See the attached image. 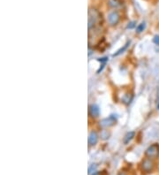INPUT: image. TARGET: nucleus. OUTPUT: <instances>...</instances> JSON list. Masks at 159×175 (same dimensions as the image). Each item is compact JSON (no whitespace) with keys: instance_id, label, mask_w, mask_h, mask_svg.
I'll return each instance as SVG.
<instances>
[{"instance_id":"nucleus-7","label":"nucleus","mask_w":159,"mask_h":175,"mask_svg":"<svg viewBox=\"0 0 159 175\" xmlns=\"http://www.w3.org/2000/svg\"><path fill=\"white\" fill-rule=\"evenodd\" d=\"M99 113H100V110L96 104H91L89 106V115L92 118H97L99 116Z\"/></svg>"},{"instance_id":"nucleus-2","label":"nucleus","mask_w":159,"mask_h":175,"mask_svg":"<svg viewBox=\"0 0 159 175\" xmlns=\"http://www.w3.org/2000/svg\"><path fill=\"white\" fill-rule=\"evenodd\" d=\"M147 157L148 158H155L159 156V145L157 143H154L150 145L145 152Z\"/></svg>"},{"instance_id":"nucleus-3","label":"nucleus","mask_w":159,"mask_h":175,"mask_svg":"<svg viewBox=\"0 0 159 175\" xmlns=\"http://www.w3.org/2000/svg\"><path fill=\"white\" fill-rule=\"evenodd\" d=\"M154 169V163L151 160V158H146L142 161L141 163V170L146 172V173H149L153 171Z\"/></svg>"},{"instance_id":"nucleus-18","label":"nucleus","mask_w":159,"mask_h":175,"mask_svg":"<svg viewBox=\"0 0 159 175\" xmlns=\"http://www.w3.org/2000/svg\"><path fill=\"white\" fill-rule=\"evenodd\" d=\"M157 108H158V109H159V103H158V106H157Z\"/></svg>"},{"instance_id":"nucleus-9","label":"nucleus","mask_w":159,"mask_h":175,"mask_svg":"<svg viewBox=\"0 0 159 175\" xmlns=\"http://www.w3.org/2000/svg\"><path fill=\"white\" fill-rule=\"evenodd\" d=\"M130 43H131L130 41H127V42H126V44H125L123 47H121V48H120V49H119V50H118V51H117V52L114 54V55H113V56L115 57V56H119V55L122 54V53H123V52H124V51H125V50L127 49V47L130 45Z\"/></svg>"},{"instance_id":"nucleus-17","label":"nucleus","mask_w":159,"mask_h":175,"mask_svg":"<svg viewBox=\"0 0 159 175\" xmlns=\"http://www.w3.org/2000/svg\"><path fill=\"white\" fill-rule=\"evenodd\" d=\"M118 175H126V173H125V172H119Z\"/></svg>"},{"instance_id":"nucleus-14","label":"nucleus","mask_w":159,"mask_h":175,"mask_svg":"<svg viewBox=\"0 0 159 175\" xmlns=\"http://www.w3.org/2000/svg\"><path fill=\"white\" fill-rule=\"evenodd\" d=\"M153 42H154L156 45L159 46V35H155V36L154 37V39H153Z\"/></svg>"},{"instance_id":"nucleus-6","label":"nucleus","mask_w":159,"mask_h":175,"mask_svg":"<svg viewBox=\"0 0 159 175\" xmlns=\"http://www.w3.org/2000/svg\"><path fill=\"white\" fill-rule=\"evenodd\" d=\"M98 135L95 131H92L90 132L89 135H88V144L89 146H94L98 142Z\"/></svg>"},{"instance_id":"nucleus-8","label":"nucleus","mask_w":159,"mask_h":175,"mask_svg":"<svg viewBox=\"0 0 159 175\" xmlns=\"http://www.w3.org/2000/svg\"><path fill=\"white\" fill-rule=\"evenodd\" d=\"M134 135H135L134 132H128V133L125 135V137H124V143H125V144L129 143V142L132 141V139L134 137Z\"/></svg>"},{"instance_id":"nucleus-1","label":"nucleus","mask_w":159,"mask_h":175,"mask_svg":"<svg viewBox=\"0 0 159 175\" xmlns=\"http://www.w3.org/2000/svg\"><path fill=\"white\" fill-rule=\"evenodd\" d=\"M100 19H101L100 13L95 9H90L88 11V30L94 28L95 25H97L100 22Z\"/></svg>"},{"instance_id":"nucleus-5","label":"nucleus","mask_w":159,"mask_h":175,"mask_svg":"<svg viewBox=\"0 0 159 175\" xmlns=\"http://www.w3.org/2000/svg\"><path fill=\"white\" fill-rule=\"evenodd\" d=\"M120 20V16L118 12H112L109 15H108V21H109V24L111 26H115L119 23Z\"/></svg>"},{"instance_id":"nucleus-10","label":"nucleus","mask_w":159,"mask_h":175,"mask_svg":"<svg viewBox=\"0 0 159 175\" xmlns=\"http://www.w3.org/2000/svg\"><path fill=\"white\" fill-rule=\"evenodd\" d=\"M100 135H101V138H102V140H107V139L110 138L111 134H110V132H109L108 130H105V129H104V130H102V131L101 132Z\"/></svg>"},{"instance_id":"nucleus-16","label":"nucleus","mask_w":159,"mask_h":175,"mask_svg":"<svg viewBox=\"0 0 159 175\" xmlns=\"http://www.w3.org/2000/svg\"><path fill=\"white\" fill-rule=\"evenodd\" d=\"M101 173H100V171H95V172H94L93 174H91V175H100Z\"/></svg>"},{"instance_id":"nucleus-4","label":"nucleus","mask_w":159,"mask_h":175,"mask_svg":"<svg viewBox=\"0 0 159 175\" xmlns=\"http://www.w3.org/2000/svg\"><path fill=\"white\" fill-rule=\"evenodd\" d=\"M116 122H117L116 117L112 115V116L109 117V118H106V119L102 120L100 121V126L102 127V128H110V127H112L113 125H115Z\"/></svg>"},{"instance_id":"nucleus-11","label":"nucleus","mask_w":159,"mask_h":175,"mask_svg":"<svg viewBox=\"0 0 159 175\" xmlns=\"http://www.w3.org/2000/svg\"><path fill=\"white\" fill-rule=\"evenodd\" d=\"M96 168H97V164H92L91 165H89V167H88V174L91 175L94 172H95L96 171Z\"/></svg>"},{"instance_id":"nucleus-13","label":"nucleus","mask_w":159,"mask_h":175,"mask_svg":"<svg viewBox=\"0 0 159 175\" xmlns=\"http://www.w3.org/2000/svg\"><path fill=\"white\" fill-rule=\"evenodd\" d=\"M135 27V21H131V22H129L128 23V25H127V28H134Z\"/></svg>"},{"instance_id":"nucleus-15","label":"nucleus","mask_w":159,"mask_h":175,"mask_svg":"<svg viewBox=\"0 0 159 175\" xmlns=\"http://www.w3.org/2000/svg\"><path fill=\"white\" fill-rule=\"evenodd\" d=\"M98 61H100V62H102V63H105V62H107L108 61V57H102V58H98Z\"/></svg>"},{"instance_id":"nucleus-12","label":"nucleus","mask_w":159,"mask_h":175,"mask_svg":"<svg viewBox=\"0 0 159 175\" xmlns=\"http://www.w3.org/2000/svg\"><path fill=\"white\" fill-rule=\"evenodd\" d=\"M145 28H146V22H141V23L139 24V26L137 27L136 32H137V33H141Z\"/></svg>"}]
</instances>
